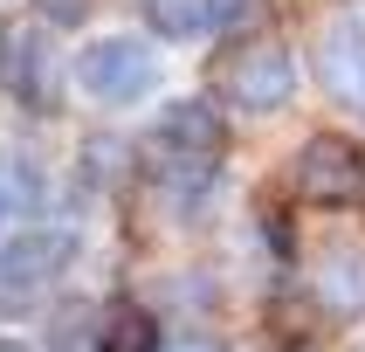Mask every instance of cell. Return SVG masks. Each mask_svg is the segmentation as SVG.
Instances as JSON below:
<instances>
[{
	"mask_svg": "<svg viewBox=\"0 0 365 352\" xmlns=\"http://www.w3.org/2000/svg\"><path fill=\"white\" fill-rule=\"evenodd\" d=\"M227 159V118L214 97H173L145 131V166L152 180H221Z\"/></svg>",
	"mask_w": 365,
	"mask_h": 352,
	"instance_id": "cell-1",
	"label": "cell"
},
{
	"mask_svg": "<svg viewBox=\"0 0 365 352\" xmlns=\"http://www.w3.org/2000/svg\"><path fill=\"white\" fill-rule=\"evenodd\" d=\"M297 90H304V69H297V49L283 35L227 41V56L214 62V104L242 111V118H276L297 104Z\"/></svg>",
	"mask_w": 365,
	"mask_h": 352,
	"instance_id": "cell-2",
	"label": "cell"
},
{
	"mask_svg": "<svg viewBox=\"0 0 365 352\" xmlns=\"http://www.w3.org/2000/svg\"><path fill=\"white\" fill-rule=\"evenodd\" d=\"M289 201L310 214H359L365 207V145L351 131H310L289 152Z\"/></svg>",
	"mask_w": 365,
	"mask_h": 352,
	"instance_id": "cell-3",
	"label": "cell"
},
{
	"mask_svg": "<svg viewBox=\"0 0 365 352\" xmlns=\"http://www.w3.org/2000/svg\"><path fill=\"white\" fill-rule=\"evenodd\" d=\"M69 83L103 111H131V104H145L159 90V49L145 35H97L69 62Z\"/></svg>",
	"mask_w": 365,
	"mask_h": 352,
	"instance_id": "cell-4",
	"label": "cell"
},
{
	"mask_svg": "<svg viewBox=\"0 0 365 352\" xmlns=\"http://www.w3.org/2000/svg\"><path fill=\"white\" fill-rule=\"evenodd\" d=\"M76 269V235L69 228H21L0 242V304L28 318L56 297V283Z\"/></svg>",
	"mask_w": 365,
	"mask_h": 352,
	"instance_id": "cell-5",
	"label": "cell"
},
{
	"mask_svg": "<svg viewBox=\"0 0 365 352\" xmlns=\"http://www.w3.org/2000/svg\"><path fill=\"white\" fill-rule=\"evenodd\" d=\"M297 290H304L317 318L331 331L365 325V242L359 235H324V242L304 248V269H297Z\"/></svg>",
	"mask_w": 365,
	"mask_h": 352,
	"instance_id": "cell-6",
	"label": "cell"
},
{
	"mask_svg": "<svg viewBox=\"0 0 365 352\" xmlns=\"http://www.w3.org/2000/svg\"><path fill=\"white\" fill-rule=\"evenodd\" d=\"M310 76L345 118L365 124V7H338V14L317 21V41H310Z\"/></svg>",
	"mask_w": 365,
	"mask_h": 352,
	"instance_id": "cell-7",
	"label": "cell"
},
{
	"mask_svg": "<svg viewBox=\"0 0 365 352\" xmlns=\"http://www.w3.org/2000/svg\"><path fill=\"white\" fill-rule=\"evenodd\" d=\"M97 352H165V318L145 297H110L103 304V338Z\"/></svg>",
	"mask_w": 365,
	"mask_h": 352,
	"instance_id": "cell-8",
	"label": "cell"
},
{
	"mask_svg": "<svg viewBox=\"0 0 365 352\" xmlns=\"http://www.w3.org/2000/svg\"><path fill=\"white\" fill-rule=\"evenodd\" d=\"M14 90L35 104V111H56V104H62V56H56V41H48V35H28Z\"/></svg>",
	"mask_w": 365,
	"mask_h": 352,
	"instance_id": "cell-9",
	"label": "cell"
},
{
	"mask_svg": "<svg viewBox=\"0 0 365 352\" xmlns=\"http://www.w3.org/2000/svg\"><path fill=\"white\" fill-rule=\"evenodd\" d=\"M145 21L165 41H193V35H207V0H145Z\"/></svg>",
	"mask_w": 365,
	"mask_h": 352,
	"instance_id": "cell-10",
	"label": "cell"
},
{
	"mask_svg": "<svg viewBox=\"0 0 365 352\" xmlns=\"http://www.w3.org/2000/svg\"><path fill=\"white\" fill-rule=\"evenodd\" d=\"M262 14H269V0H207V35L248 41V35H262Z\"/></svg>",
	"mask_w": 365,
	"mask_h": 352,
	"instance_id": "cell-11",
	"label": "cell"
},
{
	"mask_svg": "<svg viewBox=\"0 0 365 352\" xmlns=\"http://www.w3.org/2000/svg\"><path fill=\"white\" fill-rule=\"evenodd\" d=\"M165 352H235V338L214 325H180V331H165Z\"/></svg>",
	"mask_w": 365,
	"mask_h": 352,
	"instance_id": "cell-12",
	"label": "cell"
},
{
	"mask_svg": "<svg viewBox=\"0 0 365 352\" xmlns=\"http://www.w3.org/2000/svg\"><path fill=\"white\" fill-rule=\"evenodd\" d=\"M90 7H97V0H41V21H48V28H83Z\"/></svg>",
	"mask_w": 365,
	"mask_h": 352,
	"instance_id": "cell-13",
	"label": "cell"
},
{
	"mask_svg": "<svg viewBox=\"0 0 365 352\" xmlns=\"http://www.w3.org/2000/svg\"><path fill=\"white\" fill-rule=\"evenodd\" d=\"M0 352H21V346H7V338H0Z\"/></svg>",
	"mask_w": 365,
	"mask_h": 352,
	"instance_id": "cell-14",
	"label": "cell"
}]
</instances>
